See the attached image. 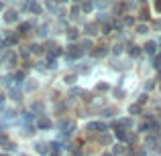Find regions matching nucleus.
<instances>
[{
  "label": "nucleus",
  "instance_id": "nucleus-17",
  "mask_svg": "<svg viewBox=\"0 0 161 156\" xmlns=\"http://www.w3.org/2000/svg\"><path fill=\"white\" fill-rule=\"evenodd\" d=\"M80 6H82V12H84V14H88V12H92V10L96 8V4H92V2H82Z\"/></svg>",
  "mask_w": 161,
  "mask_h": 156
},
{
  "label": "nucleus",
  "instance_id": "nucleus-25",
  "mask_svg": "<svg viewBox=\"0 0 161 156\" xmlns=\"http://www.w3.org/2000/svg\"><path fill=\"white\" fill-rule=\"evenodd\" d=\"M147 99H149V95H147V93H141V95H139V99H137V103L139 105H145Z\"/></svg>",
  "mask_w": 161,
  "mask_h": 156
},
{
  "label": "nucleus",
  "instance_id": "nucleus-18",
  "mask_svg": "<svg viewBox=\"0 0 161 156\" xmlns=\"http://www.w3.org/2000/svg\"><path fill=\"white\" fill-rule=\"evenodd\" d=\"M100 116H102V118H112V116H116V109H114V108H104Z\"/></svg>",
  "mask_w": 161,
  "mask_h": 156
},
{
  "label": "nucleus",
  "instance_id": "nucleus-16",
  "mask_svg": "<svg viewBox=\"0 0 161 156\" xmlns=\"http://www.w3.org/2000/svg\"><path fill=\"white\" fill-rule=\"evenodd\" d=\"M122 49H125V45L118 41V43H114L112 47H110V51H112V55H122Z\"/></svg>",
  "mask_w": 161,
  "mask_h": 156
},
{
  "label": "nucleus",
  "instance_id": "nucleus-6",
  "mask_svg": "<svg viewBox=\"0 0 161 156\" xmlns=\"http://www.w3.org/2000/svg\"><path fill=\"white\" fill-rule=\"evenodd\" d=\"M35 126H37L39 130H47V128H51V120H49L47 116H41V118H37Z\"/></svg>",
  "mask_w": 161,
  "mask_h": 156
},
{
  "label": "nucleus",
  "instance_id": "nucleus-21",
  "mask_svg": "<svg viewBox=\"0 0 161 156\" xmlns=\"http://www.w3.org/2000/svg\"><path fill=\"white\" fill-rule=\"evenodd\" d=\"M147 31H149V24H145V23L137 24V35H147Z\"/></svg>",
  "mask_w": 161,
  "mask_h": 156
},
{
  "label": "nucleus",
  "instance_id": "nucleus-11",
  "mask_svg": "<svg viewBox=\"0 0 161 156\" xmlns=\"http://www.w3.org/2000/svg\"><path fill=\"white\" fill-rule=\"evenodd\" d=\"M8 95H10L12 102H19V99H20V89H19V85H12L10 89H8Z\"/></svg>",
  "mask_w": 161,
  "mask_h": 156
},
{
  "label": "nucleus",
  "instance_id": "nucleus-15",
  "mask_svg": "<svg viewBox=\"0 0 161 156\" xmlns=\"http://www.w3.org/2000/svg\"><path fill=\"white\" fill-rule=\"evenodd\" d=\"M29 51H31L33 55H39V53H43V45H41V43H31V45H29Z\"/></svg>",
  "mask_w": 161,
  "mask_h": 156
},
{
  "label": "nucleus",
  "instance_id": "nucleus-14",
  "mask_svg": "<svg viewBox=\"0 0 161 156\" xmlns=\"http://www.w3.org/2000/svg\"><path fill=\"white\" fill-rule=\"evenodd\" d=\"M43 8L45 6H41V4H37V2H31V4H29V10H31L33 14H41V12H43Z\"/></svg>",
  "mask_w": 161,
  "mask_h": 156
},
{
  "label": "nucleus",
  "instance_id": "nucleus-5",
  "mask_svg": "<svg viewBox=\"0 0 161 156\" xmlns=\"http://www.w3.org/2000/svg\"><path fill=\"white\" fill-rule=\"evenodd\" d=\"M39 87V79H33V77H29L27 81H25V91L27 93H33V91Z\"/></svg>",
  "mask_w": 161,
  "mask_h": 156
},
{
  "label": "nucleus",
  "instance_id": "nucleus-10",
  "mask_svg": "<svg viewBox=\"0 0 161 156\" xmlns=\"http://www.w3.org/2000/svg\"><path fill=\"white\" fill-rule=\"evenodd\" d=\"M108 53V45H98V47H94V53H92V55H94V57H104V55H106Z\"/></svg>",
  "mask_w": 161,
  "mask_h": 156
},
{
  "label": "nucleus",
  "instance_id": "nucleus-20",
  "mask_svg": "<svg viewBox=\"0 0 161 156\" xmlns=\"http://www.w3.org/2000/svg\"><path fill=\"white\" fill-rule=\"evenodd\" d=\"M135 23H137V20H135L130 14H125V18H122V24H125V28H126V27H133Z\"/></svg>",
  "mask_w": 161,
  "mask_h": 156
},
{
  "label": "nucleus",
  "instance_id": "nucleus-22",
  "mask_svg": "<svg viewBox=\"0 0 161 156\" xmlns=\"http://www.w3.org/2000/svg\"><path fill=\"white\" fill-rule=\"evenodd\" d=\"M98 142L100 144H110V142H112V136H110V134H102V136H98Z\"/></svg>",
  "mask_w": 161,
  "mask_h": 156
},
{
  "label": "nucleus",
  "instance_id": "nucleus-12",
  "mask_svg": "<svg viewBox=\"0 0 161 156\" xmlns=\"http://www.w3.org/2000/svg\"><path fill=\"white\" fill-rule=\"evenodd\" d=\"M75 81H78V73H65L63 75V83L65 85H74Z\"/></svg>",
  "mask_w": 161,
  "mask_h": 156
},
{
  "label": "nucleus",
  "instance_id": "nucleus-13",
  "mask_svg": "<svg viewBox=\"0 0 161 156\" xmlns=\"http://www.w3.org/2000/svg\"><path fill=\"white\" fill-rule=\"evenodd\" d=\"M126 112H129V116L133 118V116H137V113L141 112V105H139V103H130L129 108H126Z\"/></svg>",
  "mask_w": 161,
  "mask_h": 156
},
{
  "label": "nucleus",
  "instance_id": "nucleus-26",
  "mask_svg": "<svg viewBox=\"0 0 161 156\" xmlns=\"http://www.w3.org/2000/svg\"><path fill=\"white\" fill-rule=\"evenodd\" d=\"M153 8H155V10H157L159 14H161V2H159V4H153Z\"/></svg>",
  "mask_w": 161,
  "mask_h": 156
},
{
  "label": "nucleus",
  "instance_id": "nucleus-19",
  "mask_svg": "<svg viewBox=\"0 0 161 156\" xmlns=\"http://www.w3.org/2000/svg\"><path fill=\"white\" fill-rule=\"evenodd\" d=\"M27 49H29V47H20L19 51H16V55H19V57H23V59H29L33 53H31V51H27Z\"/></svg>",
  "mask_w": 161,
  "mask_h": 156
},
{
  "label": "nucleus",
  "instance_id": "nucleus-23",
  "mask_svg": "<svg viewBox=\"0 0 161 156\" xmlns=\"http://www.w3.org/2000/svg\"><path fill=\"white\" fill-rule=\"evenodd\" d=\"M155 87H157V83H155V79H147V83H145V91H153Z\"/></svg>",
  "mask_w": 161,
  "mask_h": 156
},
{
  "label": "nucleus",
  "instance_id": "nucleus-7",
  "mask_svg": "<svg viewBox=\"0 0 161 156\" xmlns=\"http://www.w3.org/2000/svg\"><path fill=\"white\" fill-rule=\"evenodd\" d=\"M126 47H129V49H126V53H129L130 57H141V55H143V47H139V45L129 43Z\"/></svg>",
  "mask_w": 161,
  "mask_h": 156
},
{
  "label": "nucleus",
  "instance_id": "nucleus-9",
  "mask_svg": "<svg viewBox=\"0 0 161 156\" xmlns=\"http://www.w3.org/2000/svg\"><path fill=\"white\" fill-rule=\"evenodd\" d=\"M80 47H82V51L86 53V51H90V49L94 47V41H92V39H88V37H84V39L80 41Z\"/></svg>",
  "mask_w": 161,
  "mask_h": 156
},
{
  "label": "nucleus",
  "instance_id": "nucleus-27",
  "mask_svg": "<svg viewBox=\"0 0 161 156\" xmlns=\"http://www.w3.org/2000/svg\"><path fill=\"white\" fill-rule=\"evenodd\" d=\"M102 156H114V154H112V152H104Z\"/></svg>",
  "mask_w": 161,
  "mask_h": 156
},
{
  "label": "nucleus",
  "instance_id": "nucleus-1",
  "mask_svg": "<svg viewBox=\"0 0 161 156\" xmlns=\"http://www.w3.org/2000/svg\"><path fill=\"white\" fill-rule=\"evenodd\" d=\"M2 20H4L6 24H14V23H19V20H20L19 8H6V10H4V14H2Z\"/></svg>",
  "mask_w": 161,
  "mask_h": 156
},
{
  "label": "nucleus",
  "instance_id": "nucleus-24",
  "mask_svg": "<svg viewBox=\"0 0 161 156\" xmlns=\"http://www.w3.org/2000/svg\"><path fill=\"white\" fill-rule=\"evenodd\" d=\"M139 18H141V20H143V23H145V24H147V20H149V18H151V12H147V8H143V10H141V14H139Z\"/></svg>",
  "mask_w": 161,
  "mask_h": 156
},
{
  "label": "nucleus",
  "instance_id": "nucleus-28",
  "mask_svg": "<svg viewBox=\"0 0 161 156\" xmlns=\"http://www.w3.org/2000/svg\"><path fill=\"white\" fill-rule=\"evenodd\" d=\"M0 10H4V4H0Z\"/></svg>",
  "mask_w": 161,
  "mask_h": 156
},
{
  "label": "nucleus",
  "instance_id": "nucleus-2",
  "mask_svg": "<svg viewBox=\"0 0 161 156\" xmlns=\"http://www.w3.org/2000/svg\"><path fill=\"white\" fill-rule=\"evenodd\" d=\"M65 37L67 41H71V45L80 39V28L78 27H65Z\"/></svg>",
  "mask_w": 161,
  "mask_h": 156
},
{
  "label": "nucleus",
  "instance_id": "nucleus-4",
  "mask_svg": "<svg viewBox=\"0 0 161 156\" xmlns=\"http://www.w3.org/2000/svg\"><path fill=\"white\" fill-rule=\"evenodd\" d=\"M143 53L155 57V55H157V43H155V41H147V43L143 45Z\"/></svg>",
  "mask_w": 161,
  "mask_h": 156
},
{
  "label": "nucleus",
  "instance_id": "nucleus-8",
  "mask_svg": "<svg viewBox=\"0 0 161 156\" xmlns=\"http://www.w3.org/2000/svg\"><path fill=\"white\" fill-rule=\"evenodd\" d=\"M112 154L114 156H125V154H129V148H125V144H112Z\"/></svg>",
  "mask_w": 161,
  "mask_h": 156
},
{
  "label": "nucleus",
  "instance_id": "nucleus-3",
  "mask_svg": "<svg viewBox=\"0 0 161 156\" xmlns=\"http://www.w3.org/2000/svg\"><path fill=\"white\" fill-rule=\"evenodd\" d=\"M84 33H86L88 39H90V37H94V35H98V33H100L98 23H86V27H84Z\"/></svg>",
  "mask_w": 161,
  "mask_h": 156
}]
</instances>
